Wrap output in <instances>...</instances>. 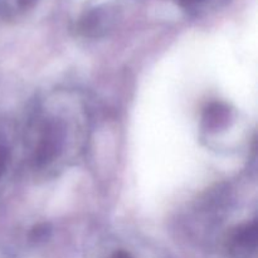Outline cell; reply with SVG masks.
<instances>
[{
	"label": "cell",
	"instance_id": "3957f363",
	"mask_svg": "<svg viewBox=\"0 0 258 258\" xmlns=\"http://www.w3.org/2000/svg\"><path fill=\"white\" fill-rule=\"evenodd\" d=\"M227 118H228V110L222 103H213L209 106L204 116V120L209 127H218L222 122H226Z\"/></svg>",
	"mask_w": 258,
	"mask_h": 258
},
{
	"label": "cell",
	"instance_id": "277c9868",
	"mask_svg": "<svg viewBox=\"0 0 258 258\" xmlns=\"http://www.w3.org/2000/svg\"><path fill=\"white\" fill-rule=\"evenodd\" d=\"M176 2L184 9L191 10V12H198V10L206 9L209 5L218 4V3L226 2V0H176Z\"/></svg>",
	"mask_w": 258,
	"mask_h": 258
},
{
	"label": "cell",
	"instance_id": "8992f818",
	"mask_svg": "<svg viewBox=\"0 0 258 258\" xmlns=\"http://www.w3.org/2000/svg\"><path fill=\"white\" fill-rule=\"evenodd\" d=\"M111 258H134L128 252L126 251H117L113 253V256Z\"/></svg>",
	"mask_w": 258,
	"mask_h": 258
},
{
	"label": "cell",
	"instance_id": "6da1fadb",
	"mask_svg": "<svg viewBox=\"0 0 258 258\" xmlns=\"http://www.w3.org/2000/svg\"><path fill=\"white\" fill-rule=\"evenodd\" d=\"M257 226L256 223L239 227L231 239V252L236 258H249L256 251Z\"/></svg>",
	"mask_w": 258,
	"mask_h": 258
},
{
	"label": "cell",
	"instance_id": "5b68a950",
	"mask_svg": "<svg viewBox=\"0 0 258 258\" xmlns=\"http://www.w3.org/2000/svg\"><path fill=\"white\" fill-rule=\"evenodd\" d=\"M7 160H8L7 149L0 146V176H2V174L4 173L5 165H7Z\"/></svg>",
	"mask_w": 258,
	"mask_h": 258
},
{
	"label": "cell",
	"instance_id": "7a4b0ae2",
	"mask_svg": "<svg viewBox=\"0 0 258 258\" xmlns=\"http://www.w3.org/2000/svg\"><path fill=\"white\" fill-rule=\"evenodd\" d=\"M112 14L111 9H103V8H98V9L92 10L88 13L81 22V27L85 33H98L101 30H105L106 27L110 25L112 22Z\"/></svg>",
	"mask_w": 258,
	"mask_h": 258
}]
</instances>
